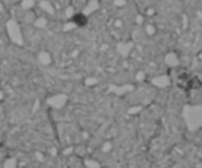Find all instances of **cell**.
<instances>
[{
    "mask_svg": "<svg viewBox=\"0 0 202 168\" xmlns=\"http://www.w3.org/2000/svg\"><path fill=\"white\" fill-rule=\"evenodd\" d=\"M178 78H180V86L184 88L185 90L190 89V88H199L195 84H200L199 79L197 77H188L187 74H182L178 75Z\"/></svg>",
    "mask_w": 202,
    "mask_h": 168,
    "instance_id": "1",
    "label": "cell"
},
{
    "mask_svg": "<svg viewBox=\"0 0 202 168\" xmlns=\"http://www.w3.org/2000/svg\"><path fill=\"white\" fill-rule=\"evenodd\" d=\"M73 21L77 24L78 26H84L87 24V18L85 15L83 14H77L73 17Z\"/></svg>",
    "mask_w": 202,
    "mask_h": 168,
    "instance_id": "2",
    "label": "cell"
}]
</instances>
